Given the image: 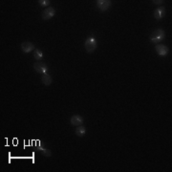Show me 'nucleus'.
I'll use <instances>...</instances> for the list:
<instances>
[{
  "instance_id": "6",
  "label": "nucleus",
  "mask_w": 172,
  "mask_h": 172,
  "mask_svg": "<svg viewBox=\"0 0 172 172\" xmlns=\"http://www.w3.org/2000/svg\"><path fill=\"white\" fill-rule=\"evenodd\" d=\"M156 48V51H157V53L160 54L161 57H165L167 54L168 53V48L163 44H158L157 46L155 47Z\"/></svg>"
},
{
  "instance_id": "12",
  "label": "nucleus",
  "mask_w": 172,
  "mask_h": 172,
  "mask_svg": "<svg viewBox=\"0 0 172 172\" xmlns=\"http://www.w3.org/2000/svg\"><path fill=\"white\" fill-rule=\"evenodd\" d=\"M34 58L36 59V60H40L42 58H43V54L40 50L38 49H36L35 52H34Z\"/></svg>"
},
{
  "instance_id": "4",
  "label": "nucleus",
  "mask_w": 172,
  "mask_h": 172,
  "mask_svg": "<svg viewBox=\"0 0 172 172\" xmlns=\"http://www.w3.org/2000/svg\"><path fill=\"white\" fill-rule=\"evenodd\" d=\"M97 6L98 8L103 12H105L107 9H109L111 6V1L109 0H98L97 1Z\"/></svg>"
},
{
  "instance_id": "5",
  "label": "nucleus",
  "mask_w": 172,
  "mask_h": 172,
  "mask_svg": "<svg viewBox=\"0 0 172 172\" xmlns=\"http://www.w3.org/2000/svg\"><path fill=\"white\" fill-rule=\"evenodd\" d=\"M34 69H35V71H36V73L48 74V73H47V71H48V68H47V66L45 64L38 63V62H36V63L34 64Z\"/></svg>"
},
{
  "instance_id": "11",
  "label": "nucleus",
  "mask_w": 172,
  "mask_h": 172,
  "mask_svg": "<svg viewBox=\"0 0 172 172\" xmlns=\"http://www.w3.org/2000/svg\"><path fill=\"white\" fill-rule=\"evenodd\" d=\"M85 133H86V128H85L84 126H82V125L77 126V128L76 129V135L79 136V137L84 136Z\"/></svg>"
},
{
  "instance_id": "14",
  "label": "nucleus",
  "mask_w": 172,
  "mask_h": 172,
  "mask_svg": "<svg viewBox=\"0 0 172 172\" xmlns=\"http://www.w3.org/2000/svg\"><path fill=\"white\" fill-rule=\"evenodd\" d=\"M38 4H39L41 7H48L50 5V1L49 0H39V1H38Z\"/></svg>"
},
{
  "instance_id": "13",
  "label": "nucleus",
  "mask_w": 172,
  "mask_h": 172,
  "mask_svg": "<svg viewBox=\"0 0 172 172\" xmlns=\"http://www.w3.org/2000/svg\"><path fill=\"white\" fill-rule=\"evenodd\" d=\"M38 149L39 150H41L42 152H43V154L46 156V157H50V156H52V152H51V150H49V149H46V148H43L42 146H38Z\"/></svg>"
},
{
  "instance_id": "1",
  "label": "nucleus",
  "mask_w": 172,
  "mask_h": 172,
  "mask_svg": "<svg viewBox=\"0 0 172 172\" xmlns=\"http://www.w3.org/2000/svg\"><path fill=\"white\" fill-rule=\"evenodd\" d=\"M165 37H166V34H165V32H163V30L158 29V30L154 31V32L152 33V35L150 36V41L152 43H159Z\"/></svg>"
},
{
  "instance_id": "10",
  "label": "nucleus",
  "mask_w": 172,
  "mask_h": 172,
  "mask_svg": "<svg viewBox=\"0 0 172 172\" xmlns=\"http://www.w3.org/2000/svg\"><path fill=\"white\" fill-rule=\"evenodd\" d=\"M41 81L44 85H47V86H49L52 81H53V79H52V77L49 75V74H43L42 77H41Z\"/></svg>"
},
{
  "instance_id": "15",
  "label": "nucleus",
  "mask_w": 172,
  "mask_h": 172,
  "mask_svg": "<svg viewBox=\"0 0 172 172\" xmlns=\"http://www.w3.org/2000/svg\"><path fill=\"white\" fill-rule=\"evenodd\" d=\"M153 2H154V4H156V5H161V4L163 3V1H162V0H156V1H153Z\"/></svg>"
},
{
  "instance_id": "8",
  "label": "nucleus",
  "mask_w": 172,
  "mask_h": 172,
  "mask_svg": "<svg viewBox=\"0 0 172 172\" xmlns=\"http://www.w3.org/2000/svg\"><path fill=\"white\" fill-rule=\"evenodd\" d=\"M35 49V45L31 42H22L21 43V50L24 53H30Z\"/></svg>"
},
{
  "instance_id": "3",
  "label": "nucleus",
  "mask_w": 172,
  "mask_h": 172,
  "mask_svg": "<svg viewBox=\"0 0 172 172\" xmlns=\"http://www.w3.org/2000/svg\"><path fill=\"white\" fill-rule=\"evenodd\" d=\"M54 14H56V10H54L53 7H48L47 9H45L43 11L41 17H42L43 20H49L54 17Z\"/></svg>"
},
{
  "instance_id": "9",
  "label": "nucleus",
  "mask_w": 172,
  "mask_h": 172,
  "mask_svg": "<svg viewBox=\"0 0 172 172\" xmlns=\"http://www.w3.org/2000/svg\"><path fill=\"white\" fill-rule=\"evenodd\" d=\"M71 123L75 126H80L83 123V119L82 117L80 115H74L71 118Z\"/></svg>"
},
{
  "instance_id": "7",
  "label": "nucleus",
  "mask_w": 172,
  "mask_h": 172,
  "mask_svg": "<svg viewBox=\"0 0 172 172\" xmlns=\"http://www.w3.org/2000/svg\"><path fill=\"white\" fill-rule=\"evenodd\" d=\"M165 14H166V8L165 7H159L158 9L154 12V17L157 20H160L165 17Z\"/></svg>"
},
{
  "instance_id": "2",
  "label": "nucleus",
  "mask_w": 172,
  "mask_h": 172,
  "mask_svg": "<svg viewBox=\"0 0 172 172\" xmlns=\"http://www.w3.org/2000/svg\"><path fill=\"white\" fill-rule=\"evenodd\" d=\"M84 47H85V50L87 53H93L97 49V40L95 37H89L87 39L85 40L84 43Z\"/></svg>"
}]
</instances>
